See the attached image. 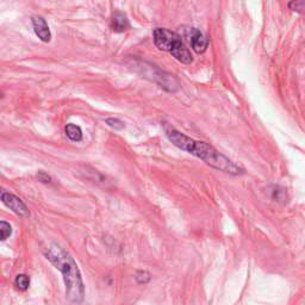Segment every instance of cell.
<instances>
[{
	"mask_svg": "<svg viewBox=\"0 0 305 305\" xmlns=\"http://www.w3.org/2000/svg\"><path fill=\"white\" fill-rule=\"evenodd\" d=\"M134 278H135L136 283H137V284L145 285V284H148L149 281H150L151 276H150V273H149V272H147V271H137V272H136Z\"/></svg>",
	"mask_w": 305,
	"mask_h": 305,
	"instance_id": "30bf717a",
	"label": "cell"
},
{
	"mask_svg": "<svg viewBox=\"0 0 305 305\" xmlns=\"http://www.w3.org/2000/svg\"><path fill=\"white\" fill-rule=\"evenodd\" d=\"M130 28V23L123 12L116 11L111 17V29L115 32H124Z\"/></svg>",
	"mask_w": 305,
	"mask_h": 305,
	"instance_id": "52a82bcc",
	"label": "cell"
},
{
	"mask_svg": "<svg viewBox=\"0 0 305 305\" xmlns=\"http://www.w3.org/2000/svg\"><path fill=\"white\" fill-rule=\"evenodd\" d=\"M106 124H108L109 127L116 129V130H123L125 128L124 122H122L121 119L118 118H108L106 119Z\"/></svg>",
	"mask_w": 305,
	"mask_h": 305,
	"instance_id": "7c38bea8",
	"label": "cell"
},
{
	"mask_svg": "<svg viewBox=\"0 0 305 305\" xmlns=\"http://www.w3.org/2000/svg\"><path fill=\"white\" fill-rule=\"evenodd\" d=\"M32 25H34V31L36 36L42 42H50L52 32L49 30V26L44 18L36 16V17L32 18Z\"/></svg>",
	"mask_w": 305,
	"mask_h": 305,
	"instance_id": "8992f818",
	"label": "cell"
},
{
	"mask_svg": "<svg viewBox=\"0 0 305 305\" xmlns=\"http://www.w3.org/2000/svg\"><path fill=\"white\" fill-rule=\"evenodd\" d=\"M65 131L67 137L73 142H80L82 140V130L79 125L69 123L66 125Z\"/></svg>",
	"mask_w": 305,
	"mask_h": 305,
	"instance_id": "ba28073f",
	"label": "cell"
},
{
	"mask_svg": "<svg viewBox=\"0 0 305 305\" xmlns=\"http://www.w3.org/2000/svg\"><path fill=\"white\" fill-rule=\"evenodd\" d=\"M12 234V227L10 225V223L5 221L0 222V238H2V241H5L6 238L11 236Z\"/></svg>",
	"mask_w": 305,
	"mask_h": 305,
	"instance_id": "8fae6325",
	"label": "cell"
},
{
	"mask_svg": "<svg viewBox=\"0 0 305 305\" xmlns=\"http://www.w3.org/2000/svg\"><path fill=\"white\" fill-rule=\"evenodd\" d=\"M188 38H190L191 47L197 54H201L207 50L209 47V41L205 36L201 34L199 30L191 28L187 32Z\"/></svg>",
	"mask_w": 305,
	"mask_h": 305,
	"instance_id": "5b68a950",
	"label": "cell"
},
{
	"mask_svg": "<svg viewBox=\"0 0 305 305\" xmlns=\"http://www.w3.org/2000/svg\"><path fill=\"white\" fill-rule=\"evenodd\" d=\"M152 38H154L155 45L162 52H167L174 56L178 61L182 64H191L193 61L190 50H188L181 36L177 32L171 31L168 29L158 28L152 32Z\"/></svg>",
	"mask_w": 305,
	"mask_h": 305,
	"instance_id": "3957f363",
	"label": "cell"
},
{
	"mask_svg": "<svg viewBox=\"0 0 305 305\" xmlns=\"http://www.w3.org/2000/svg\"><path fill=\"white\" fill-rule=\"evenodd\" d=\"M0 198H2L3 203H4L6 207L10 209V210L15 212L17 216L23 217V218L30 217V211H29L28 207H26L24 201H23L21 198H18L17 195H15L13 193H10V192L3 191Z\"/></svg>",
	"mask_w": 305,
	"mask_h": 305,
	"instance_id": "277c9868",
	"label": "cell"
},
{
	"mask_svg": "<svg viewBox=\"0 0 305 305\" xmlns=\"http://www.w3.org/2000/svg\"><path fill=\"white\" fill-rule=\"evenodd\" d=\"M15 286L18 288L19 291H26L30 287V278L26 274H18L15 278Z\"/></svg>",
	"mask_w": 305,
	"mask_h": 305,
	"instance_id": "9c48e42d",
	"label": "cell"
},
{
	"mask_svg": "<svg viewBox=\"0 0 305 305\" xmlns=\"http://www.w3.org/2000/svg\"><path fill=\"white\" fill-rule=\"evenodd\" d=\"M45 258L61 272L66 287V297L72 304L79 305L85 298V286L75 260L58 243H53L45 251Z\"/></svg>",
	"mask_w": 305,
	"mask_h": 305,
	"instance_id": "7a4b0ae2",
	"label": "cell"
},
{
	"mask_svg": "<svg viewBox=\"0 0 305 305\" xmlns=\"http://www.w3.org/2000/svg\"><path fill=\"white\" fill-rule=\"evenodd\" d=\"M288 8L294 12L305 13V2L304 0H301V2H291L290 4H288Z\"/></svg>",
	"mask_w": 305,
	"mask_h": 305,
	"instance_id": "4fadbf2b",
	"label": "cell"
},
{
	"mask_svg": "<svg viewBox=\"0 0 305 305\" xmlns=\"http://www.w3.org/2000/svg\"><path fill=\"white\" fill-rule=\"evenodd\" d=\"M37 178H38L39 181L43 182V184H50V182L53 181V179H52L50 175H49L48 173H45V172H43V171H39L38 172V173H37Z\"/></svg>",
	"mask_w": 305,
	"mask_h": 305,
	"instance_id": "5bb4252c",
	"label": "cell"
},
{
	"mask_svg": "<svg viewBox=\"0 0 305 305\" xmlns=\"http://www.w3.org/2000/svg\"><path fill=\"white\" fill-rule=\"evenodd\" d=\"M165 134L175 147L199 158L200 160H203L205 164L211 166V167L233 175L243 173L242 168L235 165L231 160H229L227 157H224L222 152L215 149L212 145L201 141H195L167 124H165Z\"/></svg>",
	"mask_w": 305,
	"mask_h": 305,
	"instance_id": "6da1fadb",
	"label": "cell"
}]
</instances>
